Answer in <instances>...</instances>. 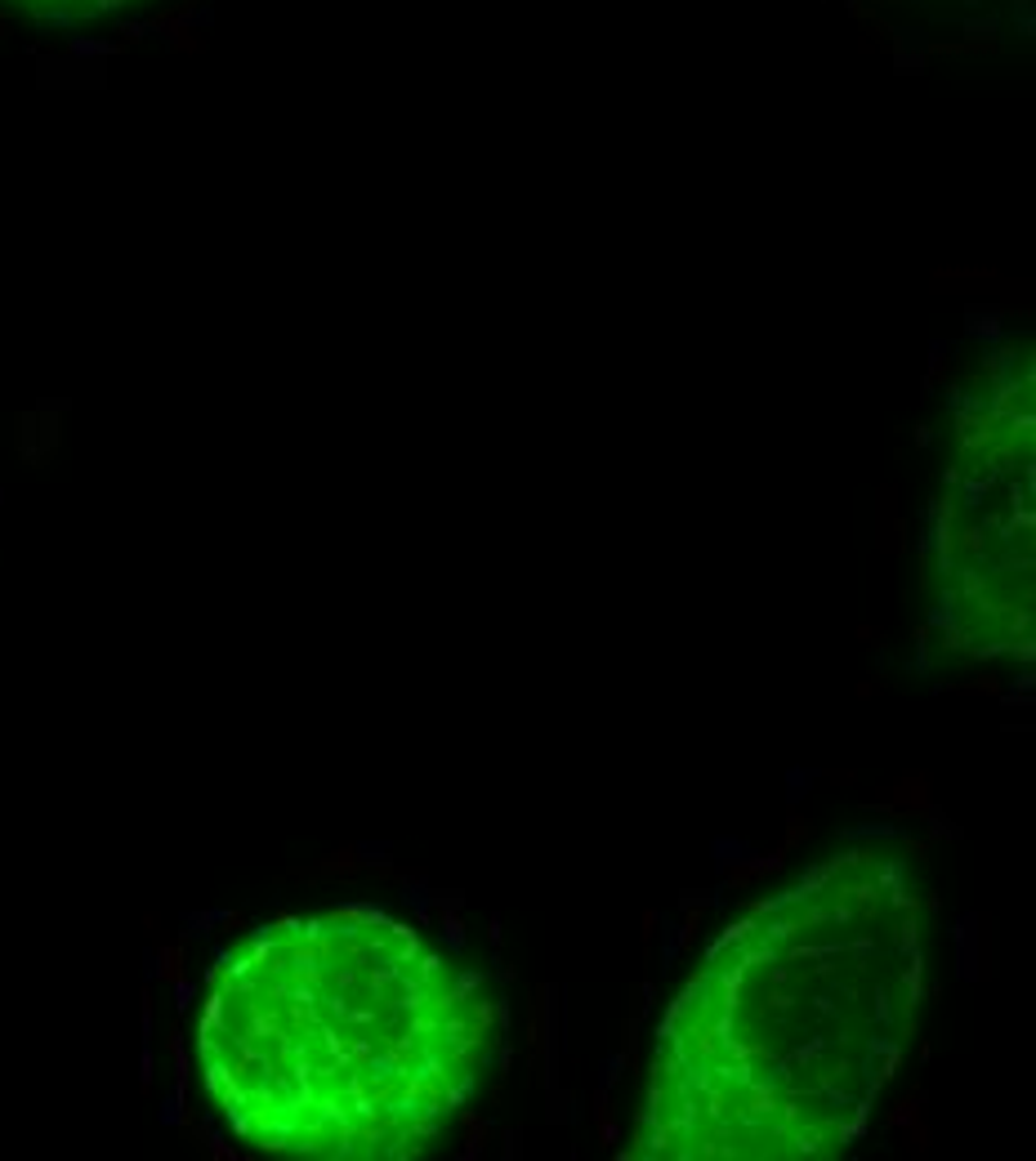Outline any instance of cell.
Instances as JSON below:
<instances>
[{"instance_id": "4", "label": "cell", "mask_w": 1036, "mask_h": 1161, "mask_svg": "<svg viewBox=\"0 0 1036 1161\" xmlns=\"http://www.w3.org/2000/svg\"><path fill=\"white\" fill-rule=\"evenodd\" d=\"M456 1126H461V1157L465 1161H478L487 1153V1144H492V1126H487V1117L478 1108H461L456 1113Z\"/></svg>"}, {"instance_id": "3", "label": "cell", "mask_w": 1036, "mask_h": 1161, "mask_svg": "<svg viewBox=\"0 0 1036 1161\" xmlns=\"http://www.w3.org/2000/svg\"><path fill=\"white\" fill-rule=\"evenodd\" d=\"M786 858H790L786 849H774V853H750V858H732L728 871H724V889H732V893L756 889L760 880L778 875V871L786 867Z\"/></svg>"}, {"instance_id": "15", "label": "cell", "mask_w": 1036, "mask_h": 1161, "mask_svg": "<svg viewBox=\"0 0 1036 1161\" xmlns=\"http://www.w3.org/2000/svg\"><path fill=\"white\" fill-rule=\"evenodd\" d=\"M902 853H907L912 863H930L934 840H925V835H907V840H902Z\"/></svg>"}, {"instance_id": "13", "label": "cell", "mask_w": 1036, "mask_h": 1161, "mask_svg": "<svg viewBox=\"0 0 1036 1161\" xmlns=\"http://www.w3.org/2000/svg\"><path fill=\"white\" fill-rule=\"evenodd\" d=\"M657 925H662V911H657V907H644V911H639V943H644V957H652Z\"/></svg>"}, {"instance_id": "12", "label": "cell", "mask_w": 1036, "mask_h": 1161, "mask_svg": "<svg viewBox=\"0 0 1036 1161\" xmlns=\"http://www.w3.org/2000/svg\"><path fill=\"white\" fill-rule=\"evenodd\" d=\"M322 871L327 875H357V871H367V858L357 853L353 845H345V849H335V853L322 858Z\"/></svg>"}, {"instance_id": "5", "label": "cell", "mask_w": 1036, "mask_h": 1161, "mask_svg": "<svg viewBox=\"0 0 1036 1161\" xmlns=\"http://www.w3.org/2000/svg\"><path fill=\"white\" fill-rule=\"evenodd\" d=\"M590 1117H594V1139H599V1148H617L621 1144V1121H617V1103L608 1090H594L590 1095Z\"/></svg>"}, {"instance_id": "18", "label": "cell", "mask_w": 1036, "mask_h": 1161, "mask_svg": "<svg viewBox=\"0 0 1036 1161\" xmlns=\"http://www.w3.org/2000/svg\"><path fill=\"white\" fill-rule=\"evenodd\" d=\"M925 822H934V827H930V840H943V835H960V831L952 827V822H947V818H938V813H930Z\"/></svg>"}, {"instance_id": "16", "label": "cell", "mask_w": 1036, "mask_h": 1161, "mask_svg": "<svg viewBox=\"0 0 1036 1161\" xmlns=\"http://www.w3.org/2000/svg\"><path fill=\"white\" fill-rule=\"evenodd\" d=\"M854 639L866 644V648H880V644H884V630L872 626V622H858V626H854Z\"/></svg>"}, {"instance_id": "14", "label": "cell", "mask_w": 1036, "mask_h": 1161, "mask_svg": "<svg viewBox=\"0 0 1036 1161\" xmlns=\"http://www.w3.org/2000/svg\"><path fill=\"white\" fill-rule=\"evenodd\" d=\"M438 925H443V933H447V943H451V947H461V943H465V921H461V907H443V911H438Z\"/></svg>"}, {"instance_id": "17", "label": "cell", "mask_w": 1036, "mask_h": 1161, "mask_svg": "<svg viewBox=\"0 0 1036 1161\" xmlns=\"http://www.w3.org/2000/svg\"><path fill=\"white\" fill-rule=\"evenodd\" d=\"M854 697H858V702H876V697H880V680H858V684H854Z\"/></svg>"}, {"instance_id": "9", "label": "cell", "mask_w": 1036, "mask_h": 1161, "mask_svg": "<svg viewBox=\"0 0 1036 1161\" xmlns=\"http://www.w3.org/2000/svg\"><path fill=\"white\" fill-rule=\"evenodd\" d=\"M902 1144H907V1153L916 1157V1161H925L930 1157V1148H934V1126H930V1117L920 1113L916 1121H907V1126H902Z\"/></svg>"}, {"instance_id": "2", "label": "cell", "mask_w": 1036, "mask_h": 1161, "mask_svg": "<svg viewBox=\"0 0 1036 1161\" xmlns=\"http://www.w3.org/2000/svg\"><path fill=\"white\" fill-rule=\"evenodd\" d=\"M890 809L898 822H925L934 813V778L925 769H907L890 786Z\"/></svg>"}, {"instance_id": "1", "label": "cell", "mask_w": 1036, "mask_h": 1161, "mask_svg": "<svg viewBox=\"0 0 1036 1161\" xmlns=\"http://www.w3.org/2000/svg\"><path fill=\"white\" fill-rule=\"evenodd\" d=\"M153 0H0V9L45 27H90V23H112V18L139 14Z\"/></svg>"}, {"instance_id": "7", "label": "cell", "mask_w": 1036, "mask_h": 1161, "mask_svg": "<svg viewBox=\"0 0 1036 1161\" xmlns=\"http://www.w3.org/2000/svg\"><path fill=\"white\" fill-rule=\"evenodd\" d=\"M706 911H710V898H702V903L684 898V921H680V933H675V947L680 951L697 947V933H702V925H706Z\"/></svg>"}, {"instance_id": "6", "label": "cell", "mask_w": 1036, "mask_h": 1161, "mask_svg": "<svg viewBox=\"0 0 1036 1161\" xmlns=\"http://www.w3.org/2000/svg\"><path fill=\"white\" fill-rule=\"evenodd\" d=\"M943 692H952V697H992V702H1001L1010 688H1005L1001 675L983 670V675H974V680H965V684H943Z\"/></svg>"}, {"instance_id": "10", "label": "cell", "mask_w": 1036, "mask_h": 1161, "mask_svg": "<svg viewBox=\"0 0 1036 1161\" xmlns=\"http://www.w3.org/2000/svg\"><path fill=\"white\" fill-rule=\"evenodd\" d=\"M808 840H814V822H808L800 809H790L786 813V822H782V845L778 849H786V853H796V849H804Z\"/></svg>"}, {"instance_id": "21", "label": "cell", "mask_w": 1036, "mask_h": 1161, "mask_svg": "<svg viewBox=\"0 0 1036 1161\" xmlns=\"http://www.w3.org/2000/svg\"><path fill=\"white\" fill-rule=\"evenodd\" d=\"M505 1157H519V1130H505Z\"/></svg>"}, {"instance_id": "8", "label": "cell", "mask_w": 1036, "mask_h": 1161, "mask_svg": "<svg viewBox=\"0 0 1036 1161\" xmlns=\"http://www.w3.org/2000/svg\"><path fill=\"white\" fill-rule=\"evenodd\" d=\"M920 1113H925V1090H920V1085H912V1090L902 1095L890 1113H884V1126H890V1130H902V1126H907V1121H916Z\"/></svg>"}, {"instance_id": "19", "label": "cell", "mask_w": 1036, "mask_h": 1161, "mask_svg": "<svg viewBox=\"0 0 1036 1161\" xmlns=\"http://www.w3.org/2000/svg\"><path fill=\"white\" fill-rule=\"evenodd\" d=\"M826 782H836V786H854V782H858V769H826Z\"/></svg>"}, {"instance_id": "11", "label": "cell", "mask_w": 1036, "mask_h": 1161, "mask_svg": "<svg viewBox=\"0 0 1036 1161\" xmlns=\"http://www.w3.org/2000/svg\"><path fill=\"white\" fill-rule=\"evenodd\" d=\"M902 1059H907V1050H902V1045H884L880 1050V1063H876V1077H872V1090L880 1095L884 1085H890L898 1073H902Z\"/></svg>"}, {"instance_id": "20", "label": "cell", "mask_w": 1036, "mask_h": 1161, "mask_svg": "<svg viewBox=\"0 0 1036 1161\" xmlns=\"http://www.w3.org/2000/svg\"><path fill=\"white\" fill-rule=\"evenodd\" d=\"M501 939H505V933H501V916H492V921H487V943L501 947Z\"/></svg>"}]
</instances>
